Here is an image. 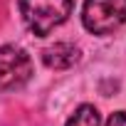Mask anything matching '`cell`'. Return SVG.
Wrapping results in <instances>:
<instances>
[{"mask_svg": "<svg viewBox=\"0 0 126 126\" xmlns=\"http://www.w3.org/2000/svg\"><path fill=\"white\" fill-rule=\"evenodd\" d=\"M72 8L74 0H20V15L37 37H47L59 27L72 15Z\"/></svg>", "mask_w": 126, "mask_h": 126, "instance_id": "cell-1", "label": "cell"}, {"mask_svg": "<svg viewBox=\"0 0 126 126\" xmlns=\"http://www.w3.org/2000/svg\"><path fill=\"white\" fill-rule=\"evenodd\" d=\"M126 22V0H84L82 25L92 35H111Z\"/></svg>", "mask_w": 126, "mask_h": 126, "instance_id": "cell-2", "label": "cell"}, {"mask_svg": "<svg viewBox=\"0 0 126 126\" xmlns=\"http://www.w3.org/2000/svg\"><path fill=\"white\" fill-rule=\"evenodd\" d=\"M32 77V59L22 47L3 45L0 47V92L22 89Z\"/></svg>", "mask_w": 126, "mask_h": 126, "instance_id": "cell-3", "label": "cell"}, {"mask_svg": "<svg viewBox=\"0 0 126 126\" xmlns=\"http://www.w3.org/2000/svg\"><path fill=\"white\" fill-rule=\"evenodd\" d=\"M42 62L49 69H69L72 64L79 62V47L69 42H57L42 52Z\"/></svg>", "mask_w": 126, "mask_h": 126, "instance_id": "cell-4", "label": "cell"}, {"mask_svg": "<svg viewBox=\"0 0 126 126\" xmlns=\"http://www.w3.org/2000/svg\"><path fill=\"white\" fill-rule=\"evenodd\" d=\"M67 126H99V111L92 104H82L67 119Z\"/></svg>", "mask_w": 126, "mask_h": 126, "instance_id": "cell-5", "label": "cell"}, {"mask_svg": "<svg viewBox=\"0 0 126 126\" xmlns=\"http://www.w3.org/2000/svg\"><path fill=\"white\" fill-rule=\"evenodd\" d=\"M106 126H126V111H116L106 119Z\"/></svg>", "mask_w": 126, "mask_h": 126, "instance_id": "cell-6", "label": "cell"}]
</instances>
